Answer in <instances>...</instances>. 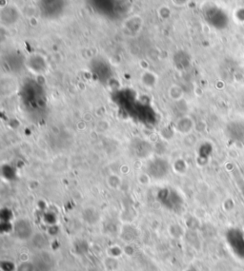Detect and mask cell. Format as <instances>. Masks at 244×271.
<instances>
[{
	"mask_svg": "<svg viewBox=\"0 0 244 271\" xmlns=\"http://www.w3.org/2000/svg\"><path fill=\"white\" fill-rule=\"evenodd\" d=\"M170 165L163 158H155L148 165V175L153 179H162L169 173Z\"/></svg>",
	"mask_w": 244,
	"mask_h": 271,
	"instance_id": "1",
	"label": "cell"
},
{
	"mask_svg": "<svg viewBox=\"0 0 244 271\" xmlns=\"http://www.w3.org/2000/svg\"><path fill=\"white\" fill-rule=\"evenodd\" d=\"M194 128V122L192 118L189 116H183L179 118L177 122L175 123V131L181 133V134H188L190 133Z\"/></svg>",
	"mask_w": 244,
	"mask_h": 271,
	"instance_id": "2",
	"label": "cell"
},
{
	"mask_svg": "<svg viewBox=\"0 0 244 271\" xmlns=\"http://www.w3.org/2000/svg\"><path fill=\"white\" fill-rule=\"evenodd\" d=\"M134 153L139 158H146L152 154V146L145 140H136L134 144Z\"/></svg>",
	"mask_w": 244,
	"mask_h": 271,
	"instance_id": "3",
	"label": "cell"
},
{
	"mask_svg": "<svg viewBox=\"0 0 244 271\" xmlns=\"http://www.w3.org/2000/svg\"><path fill=\"white\" fill-rule=\"evenodd\" d=\"M14 233L21 239H26L32 236V225L25 220H20L14 224Z\"/></svg>",
	"mask_w": 244,
	"mask_h": 271,
	"instance_id": "4",
	"label": "cell"
},
{
	"mask_svg": "<svg viewBox=\"0 0 244 271\" xmlns=\"http://www.w3.org/2000/svg\"><path fill=\"white\" fill-rule=\"evenodd\" d=\"M169 96H170V99H172L173 101H180L183 99V90L179 86V85H173L171 86V88L169 89Z\"/></svg>",
	"mask_w": 244,
	"mask_h": 271,
	"instance_id": "5",
	"label": "cell"
},
{
	"mask_svg": "<svg viewBox=\"0 0 244 271\" xmlns=\"http://www.w3.org/2000/svg\"><path fill=\"white\" fill-rule=\"evenodd\" d=\"M141 82L147 88H153L157 83V76L152 72L146 71L141 75Z\"/></svg>",
	"mask_w": 244,
	"mask_h": 271,
	"instance_id": "6",
	"label": "cell"
}]
</instances>
